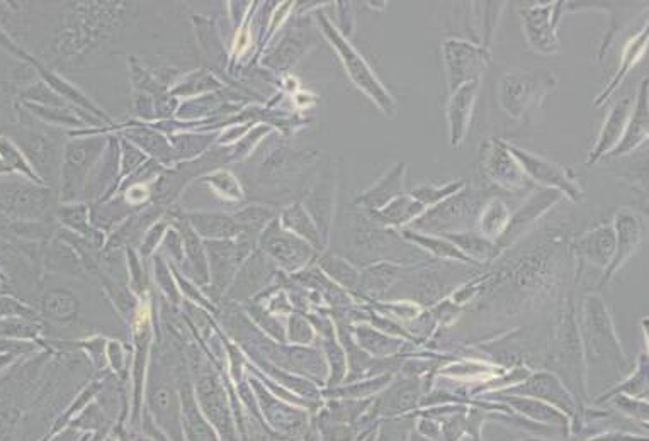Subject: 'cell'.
Returning a JSON list of instances; mask_svg holds the SVG:
<instances>
[{"mask_svg":"<svg viewBox=\"0 0 649 441\" xmlns=\"http://www.w3.org/2000/svg\"><path fill=\"white\" fill-rule=\"evenodd\" d=\"M43 311L51 318H72L77 311V301L67 292H50L43 299Z\"/></svg>","mask_w":649,"mask_h":441,"instance_id":"cell-28","label":"cell"},{"mask_svg":"<svg viewBox=\"0 0 649 441\" xmlns=\"http://www.w3.org/2000/svg\"><path fill=\"white\" fill-rule=\"evenodd\" d=\"M612 228L616 233V250H614V257L610 260L609 267L605 268L604 275L597 285L599 289L609 284L610 280L614 279V275L631 260L634 253L638 252L639 245L644 238L646 224H644L641 214L633 213L629 209H622L617 213Z\"/></svg>","mask_w":649,"mask_h":441,"instance_id":"cell-8","label":"cell"},{"mask_svg":"<svg viewBox=\"0 0 649 441\" xmlns=\"http://www.w3.org/2000/svg\"><path fill=\"white\" fill-rule=\"evenodd\" d=\"M507 146L531 182L546 185V189L558 190V192L565 194L573 201L582 199L583 190L580 189V185L576 184L573 175L566 168L561 167L558 163L551 162L548 158H542L539 155L522 150V148H517V146Z\"/></svg>","mask_w":649,"mask_h":441,"instance_id":"cell-5","label":"cell"},{"mask_svg":"<svg viewBox=\"0 0 649 441\" xmlns=\"http://www.w3.org/2000/svg\"><path fill=\"white\" fill-rule=\"evenodd\" d=\"M524 21L525 38L532 50L549 55L559 50L556 26L559 23L558 4L531 7L520 12Z\"/></svg>","mask_w":649,"mask_h":441,"instance_id":"cell-12","label":"cell"},{"mask_svg":"<svg viewBox=\"0 0 649 441\" xmlns=\"http://www.w3.org/2000/svg\"><path fill=\"white\" fill-rule=\"evenodd\" d=\"M325 24V23H323ZM325 31H327L330 40L333 41V45L337 46V51H339L342 60H344V65L350 73V79L356 82L357 87L366 92L371 99H373L376 104H378L381 109H383L390 118H393L396 114L395 101L391 99V95L384 90L383 84L379 82L376 77H374L373 70L369 68L364 58H362L359 53H357L352 46L347 45L335 29L330 28L328 24H325Z\"/></svg>","mask_w":649,"mask_h":441,"instance_id":"cell-6","label":"cell"},{"mask_svg":"<svg viewBox=\"0 0 649 441\" xmlns=\"http://www.w3.org/2000/svg\"><path fill=\"white\" fill-rule=\"evenodd\" d=\"M464 182H454L451 185H444V187H434V185H425V187H420V189L412 190L410 196L415 199V201L420 202L422 206L427 209L429 206H437L441 204L442 201H446L449 197L454 196L458 190L463 189Z\"/></svg>","mask_w":649,"mask_h":441,"instance_id":"cell-27","label":"cell"},{"mask_svg":"<svg viewBox=\"0 0 649 441\" xmlns=\"http://www.w3.org/2000/svg\"><path fill=\"white\" fill-rule=\"evenodd\" d=\"M609 401L614 404V408H616L617 411H619V413L624 416V418L629 419V421H634L636 425L643 426L644 430H648V401H643V399H636V397L624 396V394H617V396H612L610 397Z\"/></svg>","mask_w":649,"mask_h":441,"instance_id":"cell-26","label":"cell"},{"mask_svg":"<svg viewBox=\"0 0 649 441\" xmlns=\"http://www.w3.org/2000/svg\"><path fill=\"white\" fill-rule=\"evenodd\" d=\"M558 79L548 68L517 70L500 80V104L512 119H524L541 107L544 97L553 92Z\"/></svg>","mask_w":649,"mask_h":441,"instance_id":"cell-2","label":"cell"},{"mask_svg":"<svg viewBox=\"0 0 649 441\" xmlns=\"http://www.w3.org/2000/svg\"><path fill=\"white\" fill-rule=\"evenodd\" d=\"M481 80L469 82L454 90L447 104V124H449V138L451 145L458 148L468 133L473 109H475L476 97L480 92Z\"/></svg>","mask_w":649,"mask_h":441,"instance_id":"cell-13","label":"cell"},{"mask_svg":"<svg viewBox=\"0 0 649 441\" xmlns=\"http://www.w3.org/2000/svg\"><path fill=\"white\" fill-rule=\"evenodd\" d=\"M559 199H561V192L554 189H542L536 192L534 196L529 197L519 207V211L514 216H510L507 229L495 241L498 252H502L503 248L514 245L515 241L520 240V236H524L534 226V223H537L544 214L548 213V209H551Z\"/></svg>","mask_w":649,"mask_h":441,"instance_id":"cell-10","label":"cell"},{"mask_svg":"<svg viewBox=\"0 0 649 441\" xmlns=\"http://www.w3.org/2000/svg\"><path fill=\"white\" fill-rule=\"evenodd\" d=\"M519 441H648V435L639 433H626V431H610L600 435L582 438V436H566V438H527Z\"/></svg>","mask_w":649,"mask_h":441,"instance_id":"cell-29","label":"cell"},{"mask_svg":"<svg viewBox=\"0 0 649 441\" xmlns=\"http://www.w3.org/2000/svg\"><path fill=\"white\" fill-rule=\"evenodd\" d=\"M425 211L427 209L420 202L415 201L412 196H398L390 204H386L383 209L374 211L373 214L383 224L403 226V224L413 223Z\"/></svg>","mask_w":649,"mask_h":441,"instance_id":"cell-20","label":"cell"},{"mask_svg":"<svg viewBox=\"0 0 649 441\" xmlns=\"http://www.w3.org/2000/svg\"><path fill=\"white\" fill-rule=\"evenodd\" d=\"M407 441H442V440H430V438H427V436L420 435V433H418L417 430H413L412 433H410V436H408Z\"/></svg>","mask_w":649,"mask_h":441,"instance_id":"cell-30","label":"cell"},{"mask_svg":"<svg viewBox=\"0 0 649 441\" xmlns=\"http://www.w3.org/2000/svg\"><path fill=\"white\" fill-rule=\"evenodd\" d=\"M508 221H510V211H508L507 204L502 199L495 197L483 207L480 218H478L480 235L495 243L507 229Z\"/></svg>","mask_w":649,"mask_h":441,"instance_id":"cell-21","label":"cell"},{"mask_svg":"<svg viewBox=\"0 0 649 441\" xmlns=\"http://www.w3.org/2000/svg\"><path fill=\"white\" fill-rule=\"evenodd\" d=\"M486 396L490 401L502 402L510 411L529 419L532 423L556 428L565 436L571 435V419L546 402L537 401L532 397L510 396L502 392H488Z\"/></svg>","mask_w":649,"mask_h":441,"instance_id":"cell-11","label":"cell"},{"mask_svg":"<svg viewBox=\"0 0 649 441\" xmlns=\"http://www.w3.org/2000/svg\"><path fill=\"white\" fill-rule=\"evenodd\" d=\"M357 341L364 350L373 353L376 357H390L395 355L401 348V341L391 338L386 333H379L371 326H357L356 330Z\"/></svg>","mask_w":649,"mask_h":441,"instance_id":"cell-24","label":"cell"},{"mask_svg":"<svg viewBox=\"0 0 649 441\" xmlns=\"http://www.w3.org/2000/svg\"><path fill=\"white\" fill-rule=\"evenodd\" d=\"M446 65L447 89L458 90L461 85L481 80V73L488 63V51L476 48L461 40H449L442 45Z\"/></svg>","mask_w":649,"mask_h":441,"instance_id":"cell-4","label":"cell"},{"mask_svg":"<svg viewBox=\"0 0 649 441\" xmlns=\"http://www.w3.org/2000/svg\"><path fill=\"white\" fill-rule=\"evenodd\" d=\"M277 240H272L269 245L272 255L283 263L284 267H300L305 262L310 250L305 243L294 240L293 236H276Z\"/></svg>","mask_w":649,"mask_h":441,"instance_id":"cell-25","label":"cell"},{"mask_svg":"<svg viewBox=\"0 0 649 441\" xmlns=\"http://www.w3.org/2000/svg\"><path fill=\"white\" fill-rule=\"evenodd\" d=\"M631 112H633V102L629 101V99H622L610 109L609 116H607L604 126H602V133H600L599 140H597V145H595L592 153H590V158H588L590 165L604 157L605 153H610L621 143L627 123L631 118Z\"/></svg>","mask_w":649,"mask_h":441,"instance_id":"cell-15","label":"cell"},{"mask_svg":"<svg viewBox=\"0 0 649 441\" xmlns=\"http://www.w3.org/2000/svg\"><path fill=\"white\" fill-rule=\"evenodd\" d=\"M646 43H648V26H644L643 33L634 36L633 40L627 43L624 55H622L621 67H619V70H617L616 73V79L610 82L609 87H607L604 94L595 99V107L602 106L605 99L616 90L617 85L621 84L624 75H626V73L636 65V62H638L641 55H643L644 50H646Z\"/></svg>","mask_w":649,"mask_h":441,"instance_id":"cell-22","label":"cell"},{"mask_svg":"<svg viewBox=\"0 0 649 441\" xmlns=\"http://www.w3.org/2000/svg\"><path fill=\"white\" fill-rule=\"evenodd\" d=\"M617 394H624V396L636 397V399H643L648 401V353H643L638 358L636 369L629 372L627 377L612 387L607 389L604 394L593 399V406H602L605 402L609 401L610 397L617 396Z\"/></svg>","mask_w":649,"mask_h":441,"instance_id":"cell-18","label":"cell"},{"mask_svg":"<svg viewBox=\"0 0 649 441\" xmlns=\"http://www.w3.org/2000/svg\"><path fill=\"white\" fill-rule=\"evenodd\" d=\"M458 441H480V440H475V438H471L469 435H464L463 438H459Z\"/></svg>","mask_w":649,"mask_h":441,"instance_id":"cell-31","label":"cell"},{"mask_svg":"<svg viewBox=\"0 0 649 441\" xmlns=\"http://www.w3.org/2000/svg\"><path fill=\"white\" fill-rule=\"evenodd\" d=\"M403 236L408 241H412L415 245L424 248L425 252L432 253L435 257L447 258V260H458V262L473 263L468 257H464L463 253L459 252L456 246L452 245L451 241L446 240L444 236H429L425 233H418L413 229H405Z\"/></svg>","mask_w":649,"mask_h":441,"instance_id":"cell-23","label":"cell"},{"mask_svg":"<svg viewBox=\"0 0 649 441\" xmlns=\"http://www.w3.org/2000/svg\"><path fill=\"white\" fill-rule=\"evenodd\" d=\"M648 116V79H644L641 89H639L638 102H636L634 111L631 112V118H629L621 143L610 151V157H621L624 153H629V151L636 150L639 145H643V141L648 136Z\"/></svg>","mask_w":649,"mask_h":441,"instance_id":"cell-16","label":"cell"},{"mask_svg":"<svg viewBox=\"0 0 649 441\" xmlns=\"http://www.w3.org/2000/svg\"><path fill=\"white\" fill-rule=\"evenodd\" d=\"M422 397H424L422 379L407 377L393 382L388 389H384L383 394L374 399L369 411L378 419L405 416L420 409Z\"/></svg>","mask_w":649,"mask_h":441,"instance_id":"cell-9","label":"cell"},{"mask_svg":"<svg viewBox=\"0 0 649 441\" xmlns=\"http://www.w3.org/2000/svg\"><path fill=\"white\" fill-rule=\"evenodd\" d=\"M578 335L582 343L585 374L599 369L604 374L614 372L617 377H627V355L617 338L614 321L604 299L599 294H588L583 299L578 321Z\"/></svg>","mask_w":649,"mask_h":441,"instance_id":"cell-1","label":"cell"},{"mask_svg":"<svg viewBox=\"0 0 649 441\" xmlns=\"http://www.w3.org/2000/svg\"><path fill=\"white\" fill-rule=\"evenodd\" d=\"M573 255L580 262L592 263L595 267L607 268L616 250V233L612 224H604L576 238L571 245Z\"/></svg>","mask_w":649,"mask_h":441,"instance_id":"cell-14","label":"cell"},{"mask_svg":"<svg viewBox=\"0 0 649 441\" xmlns=\"http://www.w3.org/2000/svg\"><path fill=\"white\" fill-rule=\"evenodd\" d=\"M444 238L451 241L452 245L468 257L471 262H490L491 258L497 257L498 248L493 241L486 240L485 236L476 233H444Z\"/></svg>","mask_w":649,"mask_h":441,"instance_id":"cell-19","label":"cell"},{"mask_svg":"<svg viewBox=\"0 0 649 441\" xmlns=\"http://www.w3.org/2000/svg\"><path fill=\"white\" fill-rule=\"evenodd\" d=\"M480 155L481 168L491 182L507 190H524L531 185V180L502 141L486 140Z\"/></svg>","mask_w":649,"mask_h":441,"instance_id":"cell-7","label":"cell"},{"mask_svg":"<svg viewBox=\"0 0 649 441\" xmlns=\"http://www.w3.org/2000/svg\"><path fill=\"white\" fill-rule=\"evenodd\" d=\"M498 392L510 396L532 397L537 401L546 402L571 419V436L582 435L585 428L583 411L578 406L575 396L566 389L565 384L553 372H531L519 384Z\"/></svg>","mask_w":649,"mask_h":441,"instance_id":"cell-3","label":"cell"},{"mask_svg":"<svg viewBox=\"0 0 649 441\" xmlns=\"http://www.w3.org/2000/svg\"><path fill=\"white\" fill-rule=\"evenodd\" d=\"M405 163H398L395 167L390 168V172L374 184L371 189H367L364 194L357 197V204L366 206L371 213L383 209L386 204H390L393 199L403 196V180H405Z\"/></svg>","mask_w":649,"mask_h":441,"instance_id":"cell-17","label":"cell"}]
</instances>
